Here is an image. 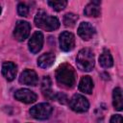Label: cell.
Masks as SVG:
<instances>
[{
  "mask_svg": "<svg viewBox=\"0 0 123 123\" xmlns=\"http://www.w3.org/2000/svg\"><path fill=\"white\" fill-rule=\"evenodd\" d=\"M29 12V8L24 3H19L17 5V13L20 16H27Z\"/></svg>",
  "mask_w": 123,
  "mask_h": 123,
  "instance_id": "44dd1931",
  "label": "cell"
},
{
  "mask_svg": "<svg viewBox=\"0 0 123 123\" xmlns=\"http://www.w3.org/2000/svg\"><path fill=\"white\" fill-rule=\"evenodd\" d=\"M112 105L116 111H122L123 109L122 89L120 87H115L112 91Z\"/></svg>",
  "mask_w": 123,
  "mask_h": 123,
  "instance_id": "e0dca14e",
  "label": "cell"
},
{
  "mask_svg": "<svg viewBox=\"0 0 123 123\" xmlns=\"http://www.w3.org/2000/svg\"><path fill=\"white\" fill-rule=\"evenodd\" d=\"M28 46L29 50L33 54H37L41 50L43 46V35L40 31H36L32 35L31 38L29 39Z\"/></svg>",
  "mask_w": 123,
  "mask_h": 123,
  "instance_id": "ba28073f",
  "label": "cell"
},
{
  "mask_svg": "<svg viewBox=\"0 0 123 123\" xmlns=\"http://www.w3.org/2000/svg\"><path fill=\"white\" fill-rule=\"evenodd\" d=\"M60 48L64 52H69L75 47V37L72 33L64 31L60 35Z\"/></svg>",
  "mask_w": 123,
  "mask_h": 123,
  "instance_id": "52a82bcc",
  "label": "cell"
},
{
  "mask_svg": "<svg viewBox=\"0 0 123 123\" xmlns=\"http://www.w3.org/2000/svg\"><path fill=\"white\" fill-rule=\"evenodd\" d=\"M0 13H1V7H0Z\"/></svg>",
  "mask_w": 123,
  "mask_h": 123,
  "instance_id": "603a6c76",
  "label": "cell"
},
{
  "mask_svg": "<svg viewBox=\"0 0 123 123\" xmlns=\"http://www.w3.org/2000/svg\"><path fill=\"white\" fill-rule=\"evenodd\" d=\"M69 107L76 112H85L89 108L87 99L81 94H74L69 101Z\"/></svg>",
  "mask_w": 123,
  "mask_h": 123,
  "instance_id": "5b68a950",
  "label": "cell"
},
{
  "mask_svg": "<svg viewBox=\"0 0 123 123\" xmlns=\"http://www.w3.org/2000/svg\"><path fill=\"white\" fill-rule=\"evenodd\" d=\"M95 33V28L89 22H82L78 27V35L84 40H89L93 37Z\"/></svg>",
  "mask_w": 123,
  "mask_h": 123,
  "instance_id": "30bf717a",
  "label": "cell"
},
{
  "mask_svg": "<svg viewBox=\"0 0 123 123\" xmlns=\"http://www.w3.org/2000/svg\"><path fill=\"white\" fill-rule=\"evenodd\" d=\"M77 20H78V15H76L75 13H72V12H68V13L64 14V16H63V24L67 27L75 26Z\"/></svg>",
  "mask_w": 123,
  "mask_h": 123,
  "instance_id": "d6986e66",
  "label": "cell"
},
{
  "mask_svg": "<svg viewBox=\"0 0 123 123\" xmlns=\"http://www.w3.org/2000/svg\"><path fill=\"white\" fill-rule=\"evenodd\" d=\"M16 71V65L12 62H5L2 64V75L10 82L15 78Z\"/></svg>",
  "mask_w": 123,
  "mask_h": 123,
  "instance_id": "7c38bea8",
  "label": "cell"
},
{
  "mask_svg": "<svg viewBox=\"0 0 123 123\" xmlns=\"http://www.w3.org/2000/svg\"><path fill=\"white\" fill-rule=\"evenodd\" d=\"M93 89V82L92 79L89 76H84L82 77L80 83H79V90L84 92V93H87L90 94L92 92Z\"/></svg>",
  "mask_w": 123,
  "mask_h": 123,
  "instance_id": "9a60e30c",
  "label": "cell"
},
{
  "mask_svg": "<svg viewBox=\"0 0 123 123\" xmlns=\"http://www.w3.org/2000/svg\"><path fill=\"white\" fill-rule=\"evenodd\" d=\"M53 108L48 103H39L34 107H32L29 111L32 117L38 120H45L50 117L52 114Z\"/></svg>",
  "mask_w": 123,
  "mask_h": 123,
  "instance_id": "277c9868",
  "label": "cell"
},
{
  "mask_svg": "<svg viewBox=\"0 0 123 123\" xmlns=\"http://www.w3.org/2000/svg\"><path fill=\"white\" fill-rule=\"evenodd\" d=\"M110 123H123V119L122 116L120 114H114L111 117Z\"/></svg>",
  "mask_w": 123,
  "mask_h": 123,
  "instance_id": "7402d4cb",
  "label": "cell"
},
{
  "mask_svg": "<svg viewBox=\"0 0 123 123\" xmlns=\"http://www.w3.org/2000/svg\"><path fill=\"white\" fill-rule=\"evenodd\" d=\"M35 23L37 27L45 30L47 32H52L60 27V21L57 17L49 15L43 10L37 11L35 16Z\"/></svg>",
  "mask_w": 123,
  "mask_h": 123,
  "instance_id": "7a4b0ae2",
  "label": "cell"
},
{
  "mask_svg": "<svg viewBox=\"0 0 123 123\" xmlns=\"http://www.w3.org/2000/svg\"><path fill=\"white\" fill-rule=\"evenodd\" d=\"M31 31V25L27 21L19 20L17 21L14 30H13V37L17 41H23L25 40Z\"/></svg>",
  "mask_w": 123,
  "mask_h": 123,
  "instance_id": "8992f818",
  "label": "cell"
},
{
  "mask_svg": "<svg viewBox=\"0 0 123 123\" xmlns=\"http://www.w3.org/2000/svg\"><path fill=\"white\" fill-rule=\"evenodd\" d=\"M14 98L20 102L25 103V104H32V103L36 102L37 95L34 91H32L28 88H20L15 91Z\"/></svg>",
  "mask_w": 123,
  "mask_h": 123,
  "instance_id": "9c48e42d",
  "label": "cell"
},
{
  "mask_svg": "<svg viewBox=\"0 0 123 123\" xmlns=\"http://www.w3.org/2000/svg\"><path fill=\"white\" fill-rule=\"evenodd\" d=\"M19 83L27 86H37L38 83V77L37 73L32 69L24 70L19 77Z\"/></svg>",
  "mask_w": 123,
  "mask_h": 123,
  "instance_id": "8fae6325",
  "label": "cell"
},
{
  "mask_svg": "<svg viewBox=\"0 0 123 123\" xmlns=\"http://www.w3.org/2000/svg\"><path fill=\"white\" fill-rule=\"evenodd\" d=\"M101 1H91L89 2L84 10V13L86 16H92V17H97L101 13Z\"/></svg>",
  "mask_w": 123,
  "mask_h": 123,
  "instance_id": "4fadbf2b",
  "label": "cell"
},
{
  "mask_svg": "<svg viewBox=\"0 0 123 123\" xmlns=\"http://www.w3.org/2000/svg\"><path fill=\"white\" fill-rule=\"evenodd\" d=\"M56 80L62 86L72 87L75 85L76 72L69 63H62L56 70Z\"/></svg>",
  "mask_w": 123,
  "mask_h": 123,
  "instance_id": "6da1fadb",
  "label": "cell"
},
{
  "mask_svg": "<svg viewBox=\"0 0 123 123\" xmlns=\"http://www.w3.org/2000/svg\"><path fill=\"white\" fill-rule=\"evenodd\" d=\"M54 62H55V55L51 52H48V53H44L38 57L37 65L40 68L46 69V68H49L50 66H52Z\"/></svg>",
  "mask_w": 123,
  "mask_h": 123,
  "instance_id": "5bb4252c",
  "label": "cell"
},
{
  "mask_svg": "<svg viewBox=\"0 0 123 123\" xmlns=\"http://www.w3.org/2000/svg\"><path fill=\"white\" fill-rule=\"evenodd\" d=\"M47 3L53 10H55L57 12L62 11L67 5V1H64V0H62V1H48Z\"/></svg>",
  "mask_w": 123,
  "mask_h": 123,
  "instance_id": "ffe728a7",
  "label": "cell"
},
{
  "mask_svg": "<svg viewBox=\"0 0 123 123\" xmlns=\"http://www.w3.org/2000/svg\"><path fill=\"white\" fill-rule=\"evenodd\" d=\"M76 63L80 70L82 71H91L94 67V55L93 52L88 48H83L79 51L76 57Z\"/></svg>",
  "mask_w": 123,
  "mask_h": 123,
  "instance_id": "3957f363",
  "label": "cell"
},
{
  "mask_svg": "<svg viewBox=\"0 0 123 123\" xmlns=\"http://www.w3.org/2000/svg\"><path fill=\"white\" fill-rule=\"evenodd\" d=\"M99 63L103 68H110L113 65V60L111 52L107 49H104L102 54L99 57Z\"/></svg>",
  "mask_w": 123,
  "mask_h": 123,
  "instance_id": "2e32d148",
  "label": "cell"
},
{
  "mask_svg": "<svg viewBox=\"0 0 123 123\" xmlns=\"http://www.w3.org/2000/svg\"><path fill=\"white\" fill-rule=\"evenodd\" d=\"M51 85H52V83H51L49 76L43 77V80L41 83V90L43 92L44 97H46L48 99H55V93L51 89Z\"/></svg>",
  "mask_w": 123,
  "mask_h": 123,
  "instance_id": "ac0fdd59",
  "label": "cell"
}]
</instances>
